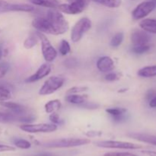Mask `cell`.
Returning a JSON list of instances; mask_svg holds the SVG:
<instances>
[{
  "label": "cell",
  "mask_w": 156,
  "mask_h": 156,
  "mask_svg": "<svg viewBox=\"0 0 156 156\" xmlns=\"http://www.w3.org/2000/svg\"><path fill=\"white\" fill-rule=\"evenodd\" d=\"M59 53H61L62 56H66L71 51V47H70L69 44L66 40H62L59 45Z\"/></svg>",
  "instance_id": "28"
},
{
  "label": "cell",
  "mask_w": 156,
  "mask_h": 156,
  "mask_svg": "<svg viewBox=\"0 0 156 156\" xmlns=\"http://www.w3.org/2000/svg\"><path fill=\"white\" fill-rule=\"evenodd\" d=\"M14 144L15 145V146L19 149H30L31 144L29 141L25 140H22V139H18V140H15L14 141Z\"/></svg>",
  "instance_id": "29"
},
{
  "label": "cell",
  "mask_w": 156,
  "mask_h": 156,
  "mask_svg": "<svg viewBox=\"0 0 156 156\" xmlns=\"http://www.w3.org/2000/svg\"><path fill=\"white\" fill-rule=\"evenodd\" d=\"M87 136L88 137H94V136H99L101 135V132H96V131H91V132H88L86 133Z\"/></svg>",
  "instance_id": "40"
},
{
  "label": "cell",
  "mask_w": 156,
  "mask_h": 156,
  "mask_svg": "<svg viewBox=\"0 0 156 156\" xmlns=\"http://www.w3.org/2000/svg\"><path fill=\"white\" fill-rule=\"evenodd\" d=\"M138 76L143 78H151L156 76V65L143 67L138 71Z\"/></svg>",
  "instance_id": "21"
},
{
  "label": "cell",
  "mask_w": 156,
  "mask_h": 156,
  "mask_svg": "<svg viewBox=\"0 0 156 156\" xmlns=\"http://www.w3.org/2000/svg\"><path fill=\"white\" fill-rule=\"evenodd\" d=\"M156 5L151 0L139 4L134 9L132 12V17L134 20H140L145 18L149 15L154 9H155Z\"/></svg>",
  "instance_id": "8"
},
{
  "label": "cell",
  "mask_w": 156,
  "mask_h": 156,
  "mask_svg": "<svg viewBox=\"0 0 156 156\" xmlns=\"http://www.w3.org/2000/svg\"><path fill=\"white\" fill-rule=\"evenodd\" d=\"M143 154H146V155L149 156H156V151H151V150H144L142 151Z\"/></svg>",
  "instance_id": "42"
},
{
  "label": "cell",
  "mask_w": 156,
  "mask_h": 156,
  "mask_svg": "<svg viewBox=\"0 0 156 156\" xmlns=\"http://www.w3.org/2000/svg\"><path fill=\"white\" fill-rule=\"evenodd\" d=\"M3 55V50H2V47L0 46V60H1V58Z\"/></svg>",
  "instance_id": "44"
},
{
  "label": "cell",
  "mask_w": 156,
  "mask_h": 156,
  "mask_svg": "<svg viewBox=\"0 0 156 156\" xmlns=\"http://www.w3.org/2000/svg\"><path fill=\"white\" fill-rule=\"evenodd\" d=\"M91 143L88 139L80 138H68L55 140L47 142L43 144V146L47 148H69L76 147V146H85Z\"/></svg>",
  "instance_id": "2"
},
{
  "label": "cell",
  "mask_w": 156,
  "mask_h": 156,
  "mask_svg": "<svg viewBox=\"0 0 156 156\" xmlns=\"http://www.w3.org/2000/svg\"><path fill=\"white\" fill-rule=\"evenodd\" d=\"M98 69L101 73H108L114 69V62L110 56H102L100 57L97 61Z\"/></svg>",
  "instance_id": "14"
},
{
  "label": "cell",
  "mask_w": 156,
  "mask_h": 156,
  "mask_svg": "<svg viewBox=\"0 0 156 156\" xmlns=\"http://www.w3.org/2000/svg\"><path fill=\"white\" fill-rule=\"evenodd\" d=\"M94 2L98 3L108 8H118L122 3V0H93Z\"/></svg>",
  "instance_id": "24"
},
{
  "label": "cell",
  "mask_w": 156,
  "mask_h": 156,
  "mask_svg": "<svg viewBox=\"0 0 156 156\" xmlns=\"http://www.w3.org/2000/svg\"><path fill=\"white\" fill-rule=\"evenodd\" d=\"M51 72V66L48 63H44L40 66V68L37 70L36 73L30 76V77L27 78L25 82L27 83H32V82H37L41 80L43 78L48 76Z\"/></svg>",
  "instance_id": "12"
},
{
  "label": "cell",
  "mask_w": 156,
  "mask_h": 156,
  "mask_svg": "<svg viewBox=\"0 0 156 156\" xmlns=\"http://www.w3.org/2000/svg\"><path fill=\"white\" fill-rule=\"evenodd\" d=\"M69 2L72 3V2H78V1H80V0H68Z\"/></svg>",
  "instance_id": "45"
},
{
  "label": "cell",
  "mask_w": 156,
  "mask_h": 156,
  "mask_svg": "<svg viewBox=\"0 0 156 156\" xmlns=\"http://www.w3.org/2000/svg\"><path fill=\"white\" fill-rule=\"evenodd\" d=\"M127 136L130 137V138L138 140V141L148 143V144L153 145V146H156V136L143 133H131L128 134Z\"/></svg>",
  "instance_id": "16"
},
{
  "label": "cell",
  "mask_w": 156,
  "mask_h": 156,
  "mask_svg": "<svg viewBox=\"0 0 156 156\" xmlns=\"http://www.w3.org/2000/svg\"><path fill=\"white\" fill-rule=\"evenodd\" d=\"M1 133H2V129L0 128V134H1Z\"/></svg>",
  "instance_id": "47"
},
{
  "label": "cell",
  "mask_w": 156,
  "mask_h": 156,
  "mask_svg": "<svg viewBox=\"0 0 156 156\" xmlns=\"http://www.w3.org/2000/svg\"><path fill=\"white\" fill-rule=\"evenodd\" d=\"M36 34L41 42V49L44 59L47 62H53L57 56V51L50 42L48 38L42 32L37 31Z\"/></svg>",
  "instance_id": "5"
},
{
  "label": "cell",
  "mask_w": 156,
  "mask_h": 156,
  "mask_svg": "<svg viewBox=\"0 0 156 156\" xmlns=\"http://www.w3.org/2000/svg\"><path fill=\"white\" fill-rule=\"evenodd\" d=\"M20 129L24 132L30 133H52L57 129V126L54 123H37V124H24L20 126Z\"/></svg>",
  "instance_id": "7"
},
{
  "label": "cell",
  "mask_w": 156,
  "mask_h": 156,
  "mask_svg": "<svg viewBox=\"0 0 156 156\" xmlns=\"http://www.w3.org/2000/svg\"><path fill=\"white\" fill-rule=\"evenodd\" d=\"M149 106L152 108H156V95L154 96L151 100H149Z\"/></svg>",
  "instance_id": "41"
},
{
  "label": "cell",
  "mask_w": 156,
  "mask_h": 156,
  "mask_svg": "<svg viewBox=\"0 0 156 156\" xmlns=\"http://www.w3.org/2000/svg\"><path fill=\"white\" fill-rule=\"evenodd\" d=\"M150 50V46L148 44L145 45H133L132 48V51L136 54H143L145 53H147Z\"/></svg>",
  "instance_id": "27"
},
{
  "label": "cell",
  "mask_w": 156,
  "mask_h": 156,
  "mask_svg": "<svg viewBox=\"0 0 156 156\" xmlns=\"http://www.w3.org/2000/svg\"><path fill=\"white\" fill-rule=\"evenodd\" d=\"M88 88L85 86H74L73 88H69L66 91V94H80L85 91H88Z\"/></svg>",
  "instance_id": "31"
},
{
  "label": "cell",
  "mask_w": 156,
  "mask_h": 156,
  "mask_svg": "<svg viewBox=\"0 0 156 156\" xmlns=\"http://www.w3.org/2000/svg\"><path fill=\"white\" fill-rule=\"evenodd\" d=\"M61 106H62V104H61L60 101L58 99H54V100H51L47 102L44 106V108L47 114H51V113L56 112V111L60 109Z\"/></svg>",
  "instance_id": "22"
},
{
  "label": "cell",
  "mask_w": 156,
  "mask_h": 156,
  "mask_svg": "<svg viewBox=\"0 0 156 156\" xmlns=\"http://www.w3.org/2000/svg\"><path fill=\"white\" fill-rule=\"evenodd\" d=\"M140 26L145 31L156 34V19L146 18L140 23Z\"/></svg>",
  "instance_id": "18"
},
{
  "label": "cell",
  "mask_w": 156,
  "mask_h": 156,
  "mask_svg": "<svg viewBox=\"0 0 156 156\" xmlns=\"http://www.w3.org/2000/svg\"><path fill=\"white\" fill-rule=\"evenodd\" d=\"M94 145L98 147L105 148V149H143V146L141 145L135 144L127 142L120 141H99L94 143Z\"/></svg>",
  "instance_id": "6"
},
{
  "label": "cell",
  "mask_w": 156,
  "mask_h": 156,
  "mask_svg": "<svg viewBox=\"0 0 156 156\" xmlns=\"http://www.w3.org/2000/svg\"><path fill=\"white\" fill-rule=\"evenodd\" d=\"M151 1H152V2H153L155 3V5H156V0H151Z\"/></svg>",
  "instance_id": "46"
},
{
  "label": "cell",
  "mask_w": 156,
  "mask_h": 156,
  "mask_svg": "<svg viewBox=\"0 0 156 156\" xmlns=\"http://www.w3.org/2000/svg\"><path fill=\"white\" fill-rule=\"evenodd\" d=\"M17 120H18V115L13 113L10 114V113L0 112V123H12Z\"/></svg>",
  "instance_id": "23"
},
{
  "label": "cell",
  "mask_w": 156,
  "mask_h": 156,
  "mask_svg": "<svg viewBox=\"0 0 156 156\" xmlns=\"http://www.w3.org/2000/svg\"><path fill=\"white\" fill-rule=\"evenodd\" d=\"M10 151H15V148L8 145H0V152H10Z\"/></svg>",
  "instance_id": "37"
},
{
  "label": "cell",
  "mask_w": 156,
  "mask_h": 156,
  "mask_svg": "<svg viewBox=\"0 0 156 156\" xmlns=\"http://www.w3.org/2000/svg\"><path fill=\"white\" fill-rule=\"evenodd\" d=\"M87 100H88V95L87 94H67V96L66 97V101L67 102L77 105H80L82 104L85 103V102L87 101Z\"/></svg>",
  "instance_id": "19"
},
{
  "label": "cell",
  "mask_w": 156,
  "mask_h": 156,
  "mask_svg": "<svg viewBox=\"0 0 156 156\" xmlns=\"http://www.w3.org/2000/svg\"><path fill=\"white\" fill-rule=\"evenodd\" d=\"M0 105L11 110L13 114H16V115H23L25 113V108H24V107L18 103L4 101H0Z\"/></svg>",
  "instance_id": "17"
},
{
  "label": "cell",
  "mask_w": 156,
  "mask_h": 156,
  "mask_svg": "<svg viewBox=\"0 0 156 156\" xmlns=\"http://www.w3.org/2000/svg\"><path fill=\"white\" fill-rule=\"evenodd\" d=\"M156 95V91L155 90H153V89H151V90H149V91H147V93H146V99H147L148 101L151 100V99L152 98L154 97V96Z\"/></svg>",
  "instance_id": "39"
},
{
  "label": "cell",
  "mask_w": 156,
  "mask_h": 156,
  "mask_svg": "<svg viewBox=\"0 0 156 156\" xmlns=\"http://www.w3.org/2000/svg\"><path fill=\"white\" fill-rule=\"evenodd\" d=\"M34 10V6L29 4H9L0 8V12H30Z\"/></svg>",
  "instance_id": "13"
},
{
  "label": "cell",
  "mask_w": 156,
  "mask_h": 156,
  "mask_svg": "<svg viewBox=\"0 0 156 156\" xmlns=\"http://www.w3.org/2000/svg\"><path fill=\"white\" fill-rule=\"evenodd\" d=\"M119 79H120V76L115 73H110L105 76V79L108 82H114V81L118 80Z\"/></svg>",
  "instance_id": "34"
},
{
  "label": "cell",
  "mask_w": 156,
  "mask_h": 156,
  "mask_svg": "<svg viewBox=\"0 0 156 156\" xmlns=\"http://www.w3.org/2000/svg\"><path fill=\"white\" fill-rule=\"evenodd\" d=\"M7 2H5V0H0V8L2 7L3 5H5L7 4Z\"/></svg>",
  "instance_id": "43"
},
{
  "label": "cell",
  "mask_w": 156,
  "mask_h": 156,
  "mask_svg": "<svg viewBox=\"0 0 156 156\" xmlns=\"http://www.w3.org/2000/svg\"><path fill=\"white\" fill-rule=\"evenodd\" d=\"M91 21L89 18H82L75 24L72 28L71 40L74 43L80 41L86 32L91 29Z\"/></svg>",
  "instance_id": "4"
},
{
  "label": "cell",
  "mask_w": 156,
  "mask_h": 156,
  "mask_svg": "<svg viewBox=\"0 0 156 156\" xmlns=\"http://www.w3.org/2000/svg\"><path fill=\"white\" fill-rule=\"evenodd\" d=\"M32 26L40 32L55 35L54 29L47 17H37L32 21Z\"/></svg>",
  "instance_id": "10"
},
{
  "label": "cell",
  "mask_w": 156,
  "mask_h": 156,
  "mask_svg": "<svg viewBox=\"0 0 156 156\" xmlns=\"http://www.w3.org/2000/svg\"><path fill=\"white\" fill-rule=\"evenodd\" d=\"M10 69V64L8 62H0V79H2Z\"/></svg>",
  "instance_id": "32"
},
{
  "label": "cell",
  "mask_w": 156,
  "mask_h": 156,
  "mask_svg": "<svg viewBox=\"0 0 156 156\" xmlns=\"http://www.w3.org/2000/svg\"><path fill=\"white\" fill-rule=\"evenodd\" d=\"M12 98V93L7 88L0 86V101H8Z\"/></svg>",
  "instance_id": "30"
},
{
  "label": "cell",
  "mask_w": 156,
  "mask_h": 156,
  "mask_svg": "<svg viewBox=\"0 0 156 156\" xmlns=\"http://www.w3.org/2000/svg\"><path fill=\"white\" fill-rule=\"evenodd\" d=\"M86 6L85 0L75 2L69 4H59L57 9L62 12L69 15H77L84 11Z\"/></svg>",
  "instance_id": "9"
},
{
  "label": "cell",
  "mask_w": 156,
  "mask_h": 156,
  "mask_svg": "<svg viewBox=\"0 0 156 156\" xmlns=\"http://www.w3.org/2000/svg\"><path fill=\"white\" fill-rule=\"evenodd\" d=\"M65 65L69 68H73L77 66V61L74 59H68L66 61H65Z\"/></svg>",
  "instance_id": "38"
},
{
  "label": "cell",
  "mask_w": 156,
  "mask_h": 156,
  "mask_svg": "<svg viewBox=\"0 0 156 156\" xmlns=\"http://www.w3.org/2000/svg\"><path fill=\"white\" fill-rule=\"evenodd\" d=\"M123 41V32H118L116 34L112 37L111 41V45L113 47H117L122 44Z\"/></svg>",
  "instance_id": "26"
},
{
  "label": "cell",
  "mask_w": 156,
  "mask_h": 156,
  "mask_svg": "<svg viewBox=\"0 0 156 156\" xmlns=\"http://www.w3.org/2000/svg\"><path fill=\"white\" fill-rule=\"evenodd\" d=\"M47 18L51 23L55 31V35L62 34L69 29V23L60 12L50 10L47 13Z\"/></svg>",
  "instance_id": "1"
},
{
  "label": "cell",
  "mask_w": 156,
  "mask_h": 156,
  "mask_svg": "<svg viewBox=\"0 0 156 156\" xmlns=\"http://www.w3.org/2000/svg\"><path fill=\"white\" fill-rule=\"evenodd\" d=\"M104 156H138L135 154L130 153V152H108Z\"/></svg>",
  "instance_id": "33"
},
{
  "label": "cell",
  "mask_w": 156,
  "mask_h": 156,
  "mask_svg": "<svg viewBox=\"0 0 156 156\" xmlns=\"http://www.w3.org/2000/svg\"><path fill=\"white\" fill-rule=\"evenodd\" d=\"M30 3L42 7L57 9L59 2L58 0H28Z\"/></svg>",
  "instance_id": "20"
},
{
  "label": "cell",
  "mask_w": 156,
  "mask_h": 156,
  "mask_svg": "<svg viewBox=\"0 0 156 156\" xmlns=\"http://www.w3.org/2000/svg\"><path fill=\"white\" fill-rule=\"evenodd\" d=\"M151 36L144 30L135 29L131 34V41L133 45H145L151 41Z\"/></svg>",
  "instance_id": "11"
},
{
  "label": "cell",
  "mask_w": 156,
  "mask_h": 156,
  "mask_svg": "<svg viewBox=\"0 0 156 156\" xmlns=\"http://www.w3.org/2000/svg\"><path fill=\"white\" fill-rule=\"evenodd\" d=\"M38 40L39 38L36 35H30L28 37L26 38V40L24 42V47L26 49H31L37 45L38 43Z\"/></svg>",
  "instance_id": "25"
},
{
  "label": "cell",
  "mask_w": 156,
  "mask_h": 156,
  "mask_svg": "<svg viewBox=\"0 0 156 156\" xmlns=\"http://www.w3.org/2000/svg\"><path fill=\"white\" fill-rule=\"evenodd\" d=\"M50 121L52 122V123H54V124H59L60 123V119H59V115L56 112H53L51 113V114L49 117Z\"/></svg>",
  "instance_id": "35"
},
{
  "label": "cell",
  "mask_w": 156,
  "mask_h": 156,
  "mask_svg": "<svg viewBox=\"0 0 156 156\" xmlns=\"http://www.w3.org/2000/svg\"><path fill=\"white\" fill-rule=\"evenodd\" d=\"M106 112L112 117L114 121L121 123L127 120V111L125 108H113L106 109Z\"/></svg>",
  "instance_id": "15"
},
{
  "label": "cell",
  "mask_w": 156,
  "mask_h": 156,
  "mask_svg": "<svg viewBox=\"0 0 156 156\" xmlns=\"http://www.w3.org/2000/svg\"><path fill=\"white\" fill-rule=\"evenodd\" d=\"M80 107L84 108H86V109H97L99 107L98 105H96L94 103H91V102H85V103L82 104V105H79Z\"/></svg>",
  "instance_id": "36"
},
{
  "label": "cell",
  "mask_w": 156,
  "mask_h": 156,
  "mask_svg": "<svg viewBox=\"0 0 156 156\" xmlns=\"http://www.w3.org/2000/svg\"><path fill=\"white\" fill-rule=\"evenodd\" d=\"M65 78L62 76H51L45 81L39 91L41 95H48L54 93L63 85Z\"/></svg>",
  "instance_id": "3"
}]
</instances>
